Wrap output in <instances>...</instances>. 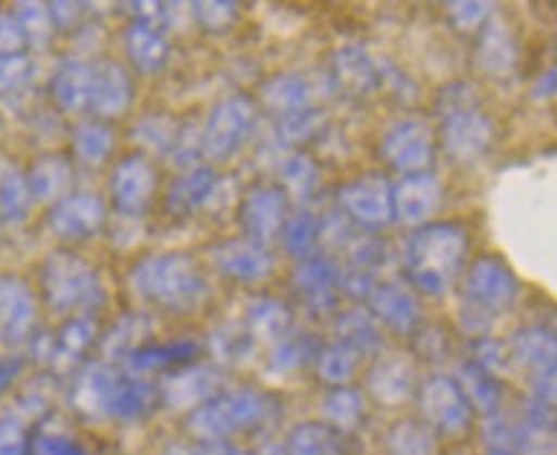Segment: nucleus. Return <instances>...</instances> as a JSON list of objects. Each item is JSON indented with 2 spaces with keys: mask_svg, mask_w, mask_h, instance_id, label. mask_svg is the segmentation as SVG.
Returning <instances> with one entry per match:
<instances>
[{
  "mask_svg": "<svg viewBox=\"0 0 557 455\" xmlns=\"http://www.w3.org/2000/svg\"><path fill=\"white\" fill-rule=\"evenodd\" d=\"M468 251V238L458 225H430L414 233L405 248L407 274L430 295H443L458 276Z\"/></svg>",
  "mask_w": 557,
  "mask_h": 455,
  "instance_id": "nucleus-1",
  "label": "nucleus"
},
{
  "mask_svg": "<svg viewBox=\"0 0 557 455\" xmlns=\"http://www.w3.org/2000/svg\"><path fill=\"white\" fill-rule=\"evenodd\" d=\"M134 290L166 310L187 312L205 299L208 284L189 256L164 254L144 259L131 274Z\"/></svg>",
  "mask_w": 557,
  "mask_h": 455,
  "instance_id": "nucleus-2",
  "label": "nucleus"
},
{
  "mask_svg": "<svg viewBox=\"0 0 557 455\" xmlns=\"http://www.w3.org/2000/svg\"><path fill=\"white\" fill-rule=\"evenodd\" d=\"M267 415V399L253 389H238V392L218 394L202 407H197L189 417L187 430L202 443H218L228 440L240 430L253 428Z\"/></svg>",
  "mask_w": 557,
  "mask_h": 455,
  "instance_id": "nucleus-3",
  "label": "nucleus"
},
{
  "mask_svg": "<svg viewBox=\"0 0 557 455\" xmlns=\"http://www.w3.org/2000/svg\"><path fill=\"white\" fill-rule=\"evenodd\" d=\"M41 290L51 310L70 312L102 303V290L90 263L72 251H54L44 263Z\"/></svg>",
  "mask_w": 557,
  "mask_h": 455,
  "instance_id": "nucleus-4",
  "label": "nucleus"
},
{
  "mask_svg": "<svg viewBox=\"0 0 557 455\" xmlns=\"http://www.w3.org/2000/svg\"><path fill=\"white\" fill-rule=\"evenodd\" d=\"M424 422L445 435H463L471 428V405L463 389L448 377H432L420 392Z\"/></svg>",
  "mask_w": 557,
  "mask_h": 455,
  "instance_id": "nucleus-5",
  "label": "nucleus"
},
{
  "mask_svg": "<svg viewBox=\"0 0 557 455\" xmlns=\"http://www.w3.org/2000/svg\"><path fill=\"white\" fill-rule=\"evenodd\" d=\"M253 106L246 98H231L212 110L202 131V151L210 159H228L246 142L253 126Z\"/></svg>",
  "mask_w": 557,
  "mask_h": 455,
  "instance_id": "nucleus-6",
  "label": "nucleus"
},
{
  "mask_svg": "<svg viewBox=\"0 0 557 455\" xmlns=\"http://www.w3.org/2000/svg\"><path fill=\"white\" fill-rule=\"evenodd\" d=\"M36 322V299L26 282L16 276H0V343L16 346L26 341Z\"/></svg>",
  "mask_w": 557,
  "mask_h": 455,
  "instance_id": "nucleus-7",
  "label": "nucleus"
},
{
  "mask_svg": "<svg viewBox=\"0 0 557 455\" xmlns=\"http://www.w3.org/2000/svg\"><path fill=\"white\" fill-rule=\"evenodd\" d=\"M121 381L123 377H119L106 364L87 366L77 377L75 389H72V405H75L77 413L92 417V420L113 417V405L115 396H119Z\"/></svg>",
  "mask_w": 557,
  "mask_h": 455,
  "instance_id": "nucleus-8",
  "label": "nucleus"
},
{
  "mask_svg": "<svg viewBox=\"0 0 557 455\" xmlns=\"http://www.w3.org/2000/svg\"><path fill=\"white\" fill-rule=\"evenodd\" d=\"M153 189H157V174L144 157L123 159L110 180V193L123 216L141 212L153 197Z\"/></svg>",
  "mask_w": 557,
  "mask_h": 455,
  "instance_id": "nucleus-9",
  "label": "nucleus"
},
{
  "mask_svg": "<svg viewBox=\"0 0 557 455\" xmlns=\"http://www.w3.org/2000/svg\"><path fill=\"white\" fill-rule=\"evenodd\" d=\"M343 208L363 225H384L394 216V189L381 177H366L343 189Z\"/></svg>",
  "mask_w": 557,
  "mask_h": 455,
  "instance_id": "nucleus-10",
  "label": "nucleus"
},
{
  "mask_svg": "<svg viewBox=\"0 0 557 455\" xmlns=\"http://www.w3.org/2000/svg\"><path fill=\"white\" fill-rule=\"evenodd\" d=\"M384 153L394 167L401 172L420 174L432 159V144H430V128L424 123H399L388 131L384 142Z\"/></svg>",
  "mask_w": 557,
  "mask_h": 455,
  "instance_id": "nucleus-11",
  "label": "nucleus"
},
{
  "mask_svg": "<svg viewBox=\"0 0 557 455\" xmlns=\"http://www.w3.org/2000/svg\"><path fill=\"white\" fill-rule=\"evenodd\" d=\"M106 208L95 195H75L64 197V200L51 210L49 225L60 238L79 241L90 238L95 231H100Z\"/></svg>",
  "mask_w": 557,
  "mask_h": 455,
  "instance_id": "nucleus-12",
  "label": "nucleus"
},
{
  "mask_svg": "<svg viewBox=\"0 0 557 455\" xmlns=\"http://www.w3.org/2000/svg\"><path fill=\"white\" fill-rule=\"evenodd\" d=\"M284 218H287V195L282 189H256L246 197L240 223H244L248 238L256 244H267L282 231Z\"/></svg>",
  "mask_w": 557,
  "mask_h": 455,
  "instance_id": "nucleus-13",
  "label": "nucleus"
},
{
  "mask_svg": "<svg viewBox=\"0 0 557 455\" xmlns=\"http://www.w3.org/2000/svg\"><path fill=\"white\" fill-rule=\"evenodd\" d=\"M215 263L225 276L238 279V282H261L274 269V259L263 248V244H256L251 238L228 241V244L215 248Z\"/></svg>",
  "mask_w": 557,
  "mask_h": 455,
  "instance_id": "nucleus-14",
  "label": "nucleus"
},
{
  "mask_svg": "<svg viewBox=\"0 0 557 455\" xmlns=\"http://www.w3.org/2000/svg\"><path fill=\"white\" fill-rule=\"evenodd\" d=\"M440 205V182L432 174H409L401 185L394 189V212L405 223H420Z\"/></svg>",
  "mask_w": 557,
  "mask_h": 455,
  "instance_id": "nucleus-15",
  "label": "nucleus"
},
{
  "mask_svg": "<svg viewBox=\"0 0 557 455\" xmlns=\"http://www.w3.org/2000/svg\"><path fill=\"white\" fill-rule=\"evenodd\" d=\"M131 102V79L119 62H102L95 67L92 77V100L98 115H121L126 113Z\"/></svg>",
  "mask_w": 557,
  "mask_h": 455,
  "instance_id": "nucleus-16",
  "label": "nucleus"
},
{
  "mask_svg": "<svg viewBox=\"0 0 557 455\" xmlns=\"http://www.w3.org/2000/svg\"><path fill=\"white\" fill-rule=\"evenodd\" d=\"M371 310L381 322H386L397 333H412L417 320H420V303L412 297V292L401 290L397 284L373 287Z\"/></svg>",
  "mask_w": 557,
  "mask_h": 455,
  "instance_id": "nucleus-17",
  "label": "nucleus"
},
{
  "mask_svg": "<svg viewBox=\"0 0 557 455\" xmlns=\"http://www.w3.org/2000/svg\"><path fill=\"white\" fill-rule=\"evenodd\" d=\"M220 377L212 369H185L170 373L164 384V399L172 407H202L218 396Z\"/></svg>",
  "mask_w": 557,
  "mask_h": 455,
  "instance_id": "nucleus-18",
  "label": "nucleus"
},
{
  "mask_svg": "<svg viewBox=\"0 0 557 455\" xmlns=\"http://www.w3.org/2000/svg\"><path fill=\"white\" fill-rule=\"evenodd\" d=\"M287 455H348L346 432L327 422H302L289 432Z\"/></svg>",
  "mask_w": 557,
  "mask_h": 455,
  "instance_id": "nucleus-19",
  "label": "nucleus"
},
{
  "mask_svg": "<svg viewBox=\"0 0 557 455\" xmlns=\"http://www.w3.org/2000/svg\"><path fill=\"white\" fill-rule=\"evenodd\" d=\"M92 77L95 70L83 62H64L51 79V95H54L57 106L70 110H83L92 100Z\"/></svg>",
  "mask_w": 557,
  "mask_h": 455,
  "instance_id": "nucleus-20",
  "label": "nucleus"
},
{
  "mask_svg": "<svg viewBox=\"0 0 557 455\" xmlns=\"http://www.w3.org/2000/svg\"><path fill=\"white\" fill-rule=\"evenodd\" d=\"M335 282H338V271L327 259H318V256H310L295 274L297 290L318 310L335 305Z\"/></svg>",
  "mask_w": 557,
  "mask_h": 455,
  "instance_id": "nucleus-21",
  "label": "nucleus"
},
{
  "mask_svg": "<svg viewBox=\"0 0 557 455\" xmlns=\"http://www.w3.org/2000/svg\"><path fill=\"white\" fill-rule=\"evenodd\" d=\"M200 348L197 343H164V346H141L131 354L128 369L136 373H149V371H166V369H180V366L193 364Z\"/></svg>",
  "mask_w": 557,
  "mask_h": 455,
  "instance_id": "nucleus-22",
  "label": "nucleus"
},
{
  "mask_svg": "<svg viewBox=\"0 0 557 455\" xmlns=\"http://www.w3.org/2000/svg\"><path fill=\"white\" fill-rule=\"evenodd\" d=\"M486 121L483 115L473 113H456L450 115V121L445 123V146L456 159H473L475 153L483 151L486 144Z\"/></svg>",
  "mask_w": 557,
  "mask_h": 455,
  "instance_id": "nucleus-23",
  "label": "nucleus"
},
{
  "mask_svg": "<svg viewBox=\"0 0 557 455\" xmlns=\"http://www.w3.org/2000/svg\"><path fill=\"white\" fill-rule=\"evenodd\" d=\"M369 389L381 405H401L414 389L412 369L405 361H381L371 371Z\"/></svg>",
  "mask_w": 557,
  "mask_h": 455,
  "instance_id": "nucleus-24",
  "label": "nucleus"
},
{
  "mask_svg": "<svg viewBox=\"0 0 557 455\" xmlns=\"http://www.w3.org/2000/svg\"><path fill=\"white\" fill-rule=\"evenodd\" d=\"M126 44H128V54L134 64L146 75H151V72H159L164 67L166 62V54H170V49H166V41L164 36H161L159 26L153 24H136L131 28L128 36H126Z\"/></svg>",
  "mask_w": 557,
  "mask_h": 455,
  "instance_id": "nucleus-25",
  "label": "nucleus"
},
{
  "mask_svg": "<svg viewBox=\"0 0 557 455\" xmlns=\"http://www.w3.org/2000/svg\"><path fill=\"white\" fill-rule=\"evenodd\" d=\"M72 185V167L62 157H44L32 167L28 187L36 200H60Z\"/></svg>",
  "mask_w": 557,
  "mask_h": 455,
  "instance_id": "nucleus-26",
  "label": "nucleus"
},
{
  "mask_svg": "<svg viewBox=\"0 0 557 455\" xmlns=\"http://www.w3.org/2000/svg\"><path fill=\"white\" fill-rule=\"evenodd\" d=\"M215 193V174L210 169H193L185 177L177 180V185L170 189L166 205L174 216H187L205 205Z\"/></svg>",
  "mask_w": 557,
  "mask_h": 455,
  "instance_id": "nucleus-27",
  "label": "nucleus"
},
{
  "mask_svg": "<svg viewBox=\"0 0 557 455\" xmlns=\"http://www.w3.org/2000/svg\"><path fill=\"white\" fill-rule=\"evenodd\" d=\"M95 341V320L85 318V315H77L70 322H64L60 333H57V341L51 343L49 356L57 366L62 364H75L79 356L90 348Z\"/></svg>",
  "mask_w": 557,
  "mask_h": 455,
  "instance_id": "nucleus-28",
  "label": "nucleus"
},
{
  "mask_svg": "<svg viewBox=\"0 0 557 455\" xmlns=\"http://www.w3.org/2000/svg\"><path fill=\"white\" fill-rule=\"evenodd\" d=\"M386 455H435V430L417 420L392 425L386 432Z\"/></svg>",
  "mask_w": 557,
  "mask_h": 455,
  "instance_id": "nucleus-29",
  "label": "nucleus"
},
{
  "mask_svg": "<svg viewBox=\"0 0 557 455\" xmlns=\"http://www.w3.org/2000/svg\"><path fill=\"white\" fill-rule=\"evenodd\" d=\"M363 413H366L363 396L346 386L330 392L325 405H322V415H325L327 425H333V428L341 432L356 430L358 425L363 422Z\"/></svg>",
  "mask_w": 557,
  "mask_h": 455,
  "instance_id": "nucleus-30",
  "label": "nucleus"
},
{
  "mask_svg": "<svg viewBox=\"0 0 557 455\" xmlns=\"http://www.w3.org/2000/svg\"><path fill=\"white\" fill-rule=\"evenodd\" d=\"M289 325V310L276 299H259V303L251 305L248 310V333L256 337H269V341H276V337L287 335Z\"/></svg>",
  "mask_w": 557,
  "mask_h": 455,
  "instance_id": "nucleus-31",
  "label": "nucleus"
},
{
  "mask_svg": "<svg viewBox=\"0 0 557 455\" xmlns=\"http://www.w3.org/2000/svg\"><path fill=\"white\" fill-rule=\"evenodd\" d=\"M338 333L343 346H348L354 354H369L381 346V335L376 322L366 312H346L338 322Z\"/></svg>",
  "mask_w": 557,
  "mask_h": 455,
  "instance_id": "nucleus-32",
  "label": "nucleus"
},
{
  "mask_svg": "<svg viewBox=\"0 0 557 455\" xmlns=\"http://www.w3.org/2000/svg\"><path fill=\"white\" fill-rule=\"evenodd\" d=\"M32 187L28 180L21 177L18 172H9L0 177V220H9V223H18L28 216L32 208Z\"/></svg>",
  "mask_w": 557,
  "mask_h": 455,
  "instance_id": "nucleus-33",
  "label": "nucleus"
},
{
  "mask_svg": "<svg viewBox=\"0 0 557 455\" xmlns=\"http://www.w3.org/2000/svg\"><path fill=\"white\" fill-rule=\"evenodd\" d=\"M75 151L85 164L98 167L113 151V134H110V128L100 126V123H87V126L77 128Z\"/></svg>",
  "mask_w": 557,
  "mask_h": 455,
  "instance_id": "nucleus-34",
  "label": "nucleus"
},
{
  "mask_svg": "<svg viewBox=\"0 0 557 455\" xmlns=\"http://www.w3.org/2000/svg\"><path fill=\"white\" fill-rule=\"evenodd\" d=\"M263 100L278 113H297V110H305L307 85L299 77H276L263 90Z\"/></svg>",
  "mask_w": 557,
  "mask_h": 455,
  "instance_id": "nucleus-35",
  "label": "nucleus"
},
{
  "mask_svg": "<svg viewBox=\"0 0 557 455\" xmlns=\"http://www.w3.org/2000/svg\"><path fill=\"white\" fill-rule=\"evenodd\" d=\"M458 386L463 389L468 405H473L479 413H488V409H494L498 396L494 392V384H491V379L483 373L479 364H466L463 369H460Z\"/></svg>",
  "mask_w": 557,
  "mask_h": 455,
  "instance_id": "nucleus-36",
  "label": "nucleus"
},
{
  "mask_svg": "<svg viewBox=\"0 0 557 455\" xmlns=\"http://www.w3.org/2000/svg\"><path fill=\"white\" fill-rule=\"evenodd\" d=\"M358 364V354H354L348 346H330L320 354V377L327 381V384H346V381L354 377Z\"/></svg>",
  "mask_w": 557,
  "mask_h": 455,
  "instance_id": "nucleus-37",
  "label": "nucleus"
},
{
  "mask_svg": "<svg viewBox=\"0 0 557 455\" xmlns=\"http://www.w3.org/2000/svg\"><path fill=\"white\" fill-rule=\"evenodd\" d=\"M338 75L343 77V83L356 87V93H366L376 79V70H373L363 51L346 49L338 54Z\"/></svg>",
  "mask_w": 557,
  "mask_h": 455,
  "instance_id": "nucleus-38",
  "label": "nucleus"
},
{
  "mask_svg": "<svg viewBox=\"0 0 557 455\" xmlns=\"http://www.w3.org/2000/svg\"><path fill=\"white\" fill-rule=\"evenodd\" d=\"M314 354V337L310 335H289V337H282V343H278L274 356H271V366L278 371H292V369H299L307 358Z\"/></svg>",
  "mask_w": 557,
  "mask_h": 455,
  "instance_id": "nucleus-39",
  "label": "nucleus"
},
{
  "mask_svg": "<svg viewBox=\"0 0 557 455\" xmlns=\"http://www.w3.org/2000/svg\"><path fill=\"white\" fill-rule=\"evenodd\" d=\"M318 220H314L310 212H299V216L289 218L287 228H284V246H287L295 256H307L314 244V238H318Z\"/></svg>",
  "mask_w": 557,
  "mask_h": 455,
  "instance_id": "nucleus-40",
  "label": "nucleus"
},
{
  "mask_svg": "<svg viewBox=\"0 0 557 455\" xmlns=\"http://www.w3.org/2000/svg\"><path fill=\"white\" fill-rule=\"evenodd\" d=\"M16 13L13 16L18 19L21 28H24L26 41H39L44 44L51 36V28H54V21H51V11L44 9L39 3H21L16 5Z\"/></svg>",
  "mask_w": 557,
  "mask_h": 455,
  "instance_id": "nucleus-41",
  "label": "nucleus"
},
{
  "mask_svg": "<svg viewBox=\"0 0 557 455\" xmlns=\"http://www.w3.org/2000/svg\"><path fill=\"white\" fill-rule=\"evenodd\" d=\"M136 131L144 146L161 153H170L180 136V128L170 119H146L144 123H138Z\"/></svg>",
  "mask_w": 557,
  "mask_h": 455,
  "instance_id": "nucleus-42",
  "label": "nucleus"
},
{
  "mask_svg": "<svg viewBox=\"0 0 557 455\" xmlns=\"http://www.w3.org/2000/svg\"><path fill=\"white\" fill-rule=\"evenodd\" d=\"M34 75V64L28 57L21 54H0V93H11L24 87Z\"/></svg>",
  "mask_w": 557,
  "mask_h": 455,
  "instance_id": "nucleus-43",
  "label": "nucleus"
},
{
  "mask_svg": "<svg viewBox=\"0 0 557 455\" xmlns=\"http://www.w3.org/2000/svg\"><path fill=\"white\" fill-rule=\"evenodd\" d=\"M28 455H87L85 447L62 432H36L28 443Z\"/></svg>",
  "mask_w": 557,
  "mask_h": 455,
  "instance_id": "nucleus-44",
  "label": "nucleus"
},
{
  "mask_svg": "<svg viewBox=\"0 0 557 455\" xmlns=\"http://www.w3.org/2000/svg\"><path fill=\"white\" fill-rule=\"evenodd\" d=\"M284 182H287V187L295 195H299V197L310 195L314 182H318V172H314L310 159L295 157V159H289L287 164H284Z\"/></svg>",
  "mask_w": 557,
  "mask_h": 455,
  "instance_id": "nucleus-45",
  "label": "nucleus"
},
{
  "mask_svg": "<svg viewBox=\"0 0 557 455\" xmlns=\"http://www.w3.org/2000/svg\"><path fill=\"white\" fill-rule=\"evenodd\" d=\"M28 432L24 422L16 417H3L0 420V455H28Z\"/></svg>",
  "mask_w": 557,
  "mask_h": 455,
  "instance_id": "nucleus-46",
  "label": "nucleus"
},
{
  "mask_svg": "<svg viewBox=\"0 0 557 455\" xmlns=\"http://www.w3.org/2000/svg\"><path fill=\"white\" fill-rule=\"evenodd\" d=\"M251 343H253V335L240 328H225L215 335V351L223 358H228V361H238V358H244L248 354V348H251Z\"/></svg>",
  "mask_w": 557,
  "mask_h": 455,
  "instance_id": "nucleus-47",
  "label": "nucleus"
},
{
  "mask_svg": "<svg viewBox=\"0 0 557 455\" xmlns=\"http://www.w3.org/2000/svg\"><path fill=\"white\" fill-rule=\"evenodd\" d=\"M26 44L24 28L16 16L0 13V54H21V47Z\"/></svg>",
  "mask_w": 557,
  "mask_h": 455,
  "instance_id": "nucleus-48",
  "label": "nucleus"
},
{
  "mask_svg": "<svg viewBox=\"0 0 557 455\" xmlns=\"http://www.w3.org/2000/svg\"><path fill=\"white\" fill-rule=\"evenodd\" d=\"M197 13H200V21L208 28H223L231 24L233 16H236V5L233 3H208V5H197Z\"/></svg>",
  "mask_w": 557,
  "mask_h": 455,
  "instance_id": "nucleus-49",
  "label": "nucleus"
},
{
  "mask_svg": "<svg viewBox=\"0 0 557 455\" xmlns=\"http://www.w3.org/2000/svg\"><path fill=\"white\" fill-rule=\"evenodd\" d=\"M21 371V358H11V356H0V394L9 389L13 381H16Z\"/></svg>",
  "mask_w": 557,
  "mask_h": 455,
  "instance_id": "nucleus-50",
  "label": "nucleus"
},
{
  "mask_svg": "<svg viewBox=\"0 0 557 455\" xmlns=\"http://www.w3.org/2000/svg\"><path fill=\"white\" fill-rule=\"evenodd\" d=\"M197 455H248V453H244L240 447L228 443V440H218V443H202Z\"/></svg>",
  "mask_w": 557,
  "mask_h": 455,
  "instance_id": "nucleus-51",
  "label": "nucleus"
},
{
  "mask_svg": "<svg viewBox=\"0 0 557 455\" xmlns=\"http://www.w3.org/2000/svg\"><path fill=\"white\" fill-rule=\"evenodd\" d=\"M164 455H197V451H189V447H182V445H174L166 451Z\"/></svg>",
  "mask_w": 557,
  "mask_h": 455,
  "instance_id": "nucleus-52",
  "label": "nucleus"
},
{
  "mask_svg": "<svg viewBox=\"0 0 557 455\" xmlns=\"http://www.w3.org/2000/svg\"><path fill=\"white\" fill-rule=\"evenodd\" d=\"M491 455H507V453H502V451H496V453H491Z\"/></svg>",
  "mask_w": 557,
  "mask_h": 455,
  "instance_id": "nucleus-53",
  "label": "nucleus"
}]
</instances>
